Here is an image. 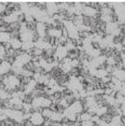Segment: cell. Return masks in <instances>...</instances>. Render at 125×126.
Returning <instances> with one entry per match:
<instances>
[{"mask_svg": "<svg viewBox=\"0 0 125 126\" xmlns=\"http://www.w3.org/2000/svg\"><path fill=\"white\" fill-rule=\"evenodd\" d=\"M11 66L12 65H10L9 63L3 61L2 63L0 64V76H3L10 72L12 69Z\"/></svg>", "mask_w": 125, "mask_h": 126, "instance_id": "cell-4", "label": "cell"}, {"mask_svg": "<svg viewBox=\"0 0 125 126\" xmlns=\"http://www.w3.org/2000/svg\"><path fill=\"white\" fill-rule=\"evenodd\" d=\"M91 114L89 112H82L81 114H80V117H81V121L82 122H85V121H89L91 120Z\"/></svg>", "mask_w": 125, "mask_h": 126, "instance_id": "cell-13", "label": "cell"}, {"mask_svg": "<svg viewBox=\"0 0 125 126\" xmlns=\"http://www.w3.org/2000/svg\"><path fill=\"white\" fill-rule=\"evenodd\" d=\"M11 39H20V32L19 31H13L10 34Z\"/></svg>", "mask_w": 125, "mask_h": 126, "instance_id": "cell-17", "label": "cell"}, {"mask_svg": "<svg viewBox=\"0 0 125 126\" xmlns=\"http://www.w3.org/2000/svg\"><path fill=\"white\" fill-rule=\"evenodd\" d=\"M29 120L35 126H42L45 122V120L43 117L42 114H41V112L39 111H33Z\"/></svg>", "mask_w": 125, "mask_h": 126, "instance_id": "cell-1", "label": "cell"}, {"mask_svg": "<svg viewBox=\"0 0 125 126\" xmlns=\"http://www.w3.org/2000/svg\"><path fill=\"white\" fill-rule=\"evenodd\" d=\"M23 126H35L33 125V123L30 121V120H23Z\"/></svg>", "mask_w": 125, "mask_h": 126, "instance_id": "cell-22", "label": "cell"}, {"mask_svg": "<svg viewBox=\"0 0 125 126\" xmlns=\"http://www.w3.org/2000/svg\"><path fill=\"white\" fill-rule=\"evenodd\" d=\"M54 113V111H53L52 109H51L50 108H44L42 109L41 114H42L43 117L45 118V121L46 120H49L51 119V117H52L53 114Z\"/></svg>", "mask_w": 125, "mask_h": 126, "instance_id": "cell-7", "label": "cell"}, {"mask_svg": "<svg viewBox=\"0 0 125 126\" xmlns=\"http://www.w3.org/2000/svg\"><path fill=\"white\" fill-rule=\"evenodd\" d=\"M107 107H99L97 111H96V113L95 114L97 115L98 117H101L102 116H103L104 114H105L107 112Z\"/></svg>", "mask_w": 125, "mask_h": 126, "instance_id": "cell-11", "label": "cell"}, {"mask_svg": "<svg viewBox=\"0 0 125 126\" xmlns=\"http://www.w3.org/2000/svg\"><path fill=\"white\" fill-rule=\"evenodd\" d=\"M36 32L40 38L45 36L46 34V23L43 22H37L36 23Z\"/></svg>", "mask_w": 125, "mask_h": 126, "instance_id": "cell-2", "label": "cell"}, {"mask_svg": "<svg viewBox=\"0 0 125 126\" xmlns=\"http://www.w3.org/2000/svg\"><path fill=\"white\" fill-rule=\"evenodd\" d=\"M11 37L7 32H0V44L10 42Z\"/></svg>", "mask_w": 125, "mask_h": 126, "instance_id": "cell-9", "label": "cell"}, {"mask_svg": "<svg viewBox=\"0 0 125 126\" xmlns=\"http://www.w3.org/2000/svg\"><path fill=\"white\" fill-rule=\"evenodd\" d=\"M1 45H2V47L4 48V50H5L6 51L12 48V47H11V44H10V42H5V43H3V44H1Z\"/></svg>", "mask_w": 125, "mask_h": 126, "instance_id": "cell-20", "label": "cell"}, {"mask_svg": "<svg viewBox=\"0 0 125 126\" xmlns=\"http://www.w3.org/2000/svg\"><path fill=\"white\" fill-rule=\"evenodd\" d=\"M6 6L4 4H3L2 2H0V15H2L5 10Z\"/></svg>", "mask_w": 125, "mask_h": 126, "instance_id": "cell-24", "label": "cell"}, {"mask_svg": "<svg viewBox=\"0 0 125 126\" xmlns=\"http://www.w3.org/2000/svg\"><path fill=\"white\" fill-rule=\"evenodd\" d=\"M10 44H11V47L15 50H20L22 47V42L20 39H10Z\"/></svg>", "mask_w": 125, "mask_h": 126, "instance_id": "cell-6", "label": "cell"}, {"mask_svg": "<svg viewBox=\"0 0 125 126\" xmlns=\"http://www.w3.org/2000/svg\"><path fill=\"white\" fill-rule=\"evenodd\" d=\"M112 77L118 79L121 82L125 81V69H116L112 73Z\"/></svg>", "mask_w": 125, "mask_h": 126, "instance_id": "cell-5", "label": "cell"}, {"mask_svg": "<svg viewBox=\"0 0 125 126\" xmlns=\"http://www.w3.org/2000/svg\"><path fill=\"white\" fill-rule=\"evenodd\" d=\"M105 63L108 66H115L116 61L115 60V58H113V56H109L106 58V62Z\"/></svg>", "mask_w": 125, "mask_h": 126, "instance_id": "cell-16", "label": "cell"}, {"mask_svg": "<svg viewBox=\"0 0 125 126\" xmlns=\"http://www.w3.org/2000/svg\"><path fill=\"white\" fill-rule=\"evenodd\" d=\"M94 123L91 120H89V121H85V122H82L81 126H94Z\"/></svg>", "mask_w": 125, "mask_h": 126, "instance_id": "cell-18", "label": "cell"}, {"mask_svg": "<svg viewBox=\"0 0 125 126\" xmlns=\"http://www.w3.org/2000/svg\"><path fill=\"white\" fill-rule=\"evenodd\" d=\"M113 92H114V90L111 89V88H107L104 89V94L106 95H111Z\"/></svg>", "mask_w": 125, "mask_h": 126, "instance_id": "cell-21", "label": "cell"}, {"mask_svg": "<svg viewBox=\"0 0 125 126\" xmlns=\"http://www.w3.org/2000/svg\"><path fill=\"white\" fill-rule=\"evenodd\" d=\"M23 69H26V70H27V71H29V72H35V66L34 63L31 61H29V63H26V64L23 66Z\"/></svg>", "mask_w": 125, "mask_h": 126, "instance_id": "cell-14", "label": "cell"}, {"mask_svg": "<svg viewBox=\"0 0 125 126\" xmlns=\"http://www.w3.org/2000/svg\"><path fill=\"white\" fill-rule=\"evenodd\" d=\"M83 15H81V16H75L74 19L72 20V23L74 24L75 26L78 27V26H80L81 25H83Z\"/></svg>", "mask_w": 125, "mask_h": 126, "instance_id": "cell-10", "label": "cell"}, {"mask_svg": "<svg viewBox=\"0 0 125 126\" xmlns=\"http://www.w3.org/2000/svg\"><path fill=\"white\" fill-rule=\"evenodd\" d=\"M10 26L13 29V31H20L21 27V23H19L18 21H16L10 23Z\"/></svg>", "mask_w": 125, "mask_h": 126, "instance_id": "cell-15", "label": "cell"}, {"mask_svg": "<svg viewBox=\"0 0 125 126\" xmlns=\"http://www.w3.org/2000/svg\"><path fill=\"white\" fill-rule=\"evenodd\" d=\"M62 36L65 37V38H69L68 37V32H67V30L65 27H64L62 29Z\"/></svg>", "mask_w": 125, "mask_h": 126, "instance_id": "cell-23", "label": "cell"}, {"mask_svg": "<svg viewBox=\"0 0 125 126\" xmlns=\"http://www.w3.org/2000/svg\"><path fill=\"white\" fill-rule=\"evenodd\" d=\"M23 113H32L33 112V107L31 104L23 103Z\"/></svg>", "mask_w": 125, "mask_h": 126, "instance_id": "cell-12", "label": "cell"}, {"mask_svg": "<svg viewBox=\"0 0 125 126\" xmlns=\"http://www.w3.org/2000/svg\"><path fill=\"white\" fill-rule=\"evenodd\" d=\"M14 55H15V50H13V48L6 51V56L7 57H14Z\"/></svg>", "mask_w": 125, "mask_h": 126, "instance_id": "cell-19", "label": "cell"}, {"mask_svg": "<svg viewBox=\"0 0 125 126\" xmlns=\"http://www.w3.org/2000/svg\"><path fill=\"white\" fill-rule=\"evenodd\" d=\"M97 10L94 8H92L89 6H85L83 7V12H82V15L85 16H88V17H95L97 15Z\"/></svg>", "mask_w": 125, "mask_h": 126, "instance_id": "cell-3", "label": "cell"}, {"mask_svg": "<svg viewBox=\"0 0 125 126\" xmlns=\"http://www.w3.org/2000/svg\"><path fill=\"white\" fill-rule=\"evenodd\" d=\"M35 47V44L32 41H26V42H23L22 43V47L21 50L26 52L29 50H32Z\"/></svg>", "mask_w": 125, "mask_h": 126, "instance_id": "cell-8", "label": "cell"}, {"mask_svg": "<svg viewBox=\"0 0 125 126\" xmlns=\"http://www.w3.org/2000/svg\"><path fill=\"white\" fill-rule=\"evenodd\" d=\"M121 111H122V117H125V105L122 104V107H121Z\"/></svg>", "mask_w": 125, "mask_h": 126, "instance_id": "cell-25", "label": "cell"}]
</instances>
